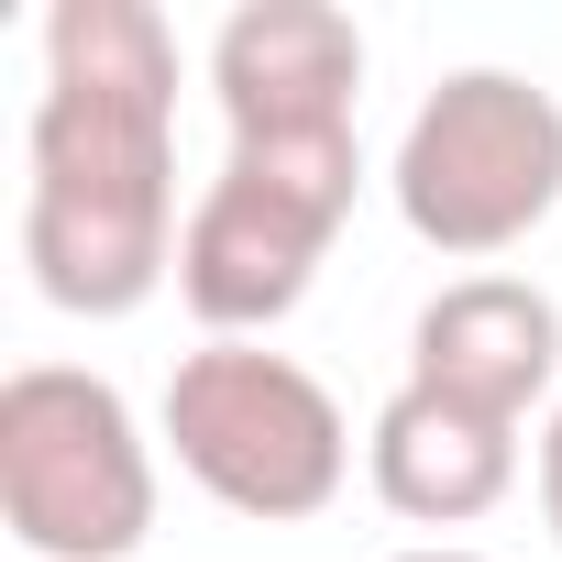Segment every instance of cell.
<instances>
[{"mask_svg":"<svg viewBox=\"0 0 562 562\" xmlns=\"http://www.w3.org/2000/svg\"><path fill=\"white\" fill-rule=\"evenodd\" d=\"M177 23L155 0H56L23 144V265L45 310L133 321L177 276Z\"/></svg>","mask_w":562,"mask_h":562,"instance_id":"obj_1","label":"cell"},{"mask_svg":"<svg viewBox=\"0 0 562 562\" xmlns=\"http://www.w3.org/2000/svg\"><path fill=\"white\" fill-rule=\"evenodd\" d=\"M353 188H364V133H342V144H232L221 177L188 199V232H177L188 321L210 342H265L321 288V265L353 221Z\"/></svg>","mask_w":562,"mask_h":562,"instance_id":"obj_2","label":"cell"},{"mask_svg":"<svg viewBox=\"0 0 562 562\" xmlns=\"http://www.w3.org/2000/svg\"><path fill=\"white\" fill-rule=\"evenodd\" d=\"M166 452L177 474L254 518V529H299L321 518L342 485H353V430H342V397L299 364V353H265V342H199L177 375H166Z\"/></svg>","mask_w":562,"mask_h":562,"instance_id":"obj_3","label":"cell"},{"mask_svg":"<svg viewBox=\"0 0 562 562\" xmlns=\"http://www.w3.org/2000/svg\"><path fill=\"white\" fill-rule=\"evenodd\" d=\"M0 529L34 562H133L155 540V441L89 364H23L0 386Z\"/></svg>","mask_w":562,"mask_h":562,"instance_id":"obj_4","label":"cell"},{"mask_svg":"<svg viewBox=\"0 0 562 562\" xmlns=\"http://www.w3.org/2000/svg\"><path fill=\"white\" fill-rule=\"evenodd\" d=\"M386 199L452 265L518 254L562 210V100L540 78H518V67H452L408 111L397 166H386Z\"/></svg>","mask_w":562,"mask_h":562,"instance_id":"obj_5","label":"cell"},{"mask_svg":"<svg viewBox=\"0 0 562 562\" xmlns=\"http://www.w3.org/2000/svg\"><path fill=\"white\" fill-rule=\"evenodd\" d=\"M210 100L232 144H342L364 100V34L331 0H243L210 34Z\"/></svg>","mask_w":562,"mask_h":562,"instance_id":"obj_6","label":"cell"},{"mask_svg":"<svg viewBox=\"0 0 562 562\" xmlns=\"http://www.w3.org/2000/svg\"><path fill=\"white\" fill-rule=\"evenodd\" d=\"M551 375H562V310H551V288L496 276V265L452 276L408 331V386H430L474 419H507V430L551 397Z\"/></svg>","mask_w":562,"mask_h":562,"instance_id":"obj_7","label":"cell"},{"mask_svg":"<svg viewBox=\"0 0 562 562\" xmlns=\"http://www.w3.org/2000/svg\"><path fill=\"white\" fill-rule=\"evenodd\" d=\"M364 485L408 529H474L518 485V430L507 419H474V408H452L430 386H397L375 408V430H364Z\"/></svg>","mask_w":562,"mask_h":562,"instance_id":"obj_8","label":"cell"},{"mask_svg":"<svg viewBox=\"0 0 562 562\" xmlns=\"http://www.w3.org/2000/svg\"><path fill=\"white\" fill-rule=\"evenodd\" d=\"M540 529L562 540V397H551V419H540Z\"/></svg>","mask_w":562,"mask_h":562,"instance_id":"obj_9","label":"cell"},{"mask_svg":"<svg viewBox=\"0 0 562 562\" xmlns=\"http://www.w3.org/2000/svg\"><path fill=\"white\" fill-rule=\"evenodd\" d=\"M386 562H485V551H463V540H419V551H386Z\"/></svg>","mask_w":562,"mask_h":562,"instance_id":"obj_10","label":"cell"}]
</instances>
